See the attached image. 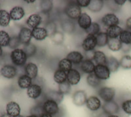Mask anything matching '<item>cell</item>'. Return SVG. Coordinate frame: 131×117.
Masks as SVG:
<instances>
[{"label":"cell","instance_id":"obj_1","mask_svg":"<svg viewBox=\"0 0 131 117\" xmlns=\"http://www.w3.org/2000/svg\"><path fill=\"white\" fill-rule=\"evenodd\" d=\"M11 61L16 66H24L26 65L28 56L23 49L13 50L10 55Z\"/></svg>","mask_w":131,"mask_h":117},{"label":"cell","instance_id":"obj_2","mask_svg":"<svg viewBox=\"0 0 131 117\" xmlns=\"http://www.w3.org/2000/svg\"><path fill=\"white\" fill-rule=\"evenodd\" d=\"M43 107L45 113L53 116L54 117H61L62 112L59 104L52 100L45 99L43 101Z\"/></svg>","mask_w":131,"mask_h":117},{"label":"cell","instance_id":"obj_3","mask_svg":"<svg viewBox=\"0 0 131 117\" xmlns=\"http://www.w3.org/2000/svg\"><path fill=\"white\" fill-rule=\"evenodd\" d=\"M64 13L68 18L75 21L82 14L81 8L77 4L76 2H70L64 9Z\"/></svg>","mask_w":131,"mask_h":117},{"label":"cell","instance_id":"obj_4","mask_svg":"<svg viewBox=\"0 0 131 117\" xmlns=\"http://www.w3.org/2000/svg\"><path fill=\"white\" fill-rule=\"evenodd\" d=\"M98 96L104 102L114 100L115 97V90L114 87L104 86L100 87L98 91Z\"/></svg>","mask_w":131,"mask_h":117},{"label":"cell","instance_id":"obj_5","mask_svg":"<svg viewBox=\"0 0 131 117\" xmlns=\"http://www.w3.org/2000/svg\"><path fill=\"white\" fill-rule=\"evenodd\" d=\"M102 109L103 113H105L106 115H113V114H117L120 111V107L117 102L115 100L104 102L102 104Z\"/></svg>","mask_w":131,"mask_h":117},{"label":"cell","instance_id":"obj_6","mask_svg":"<svg viewBox=\"0 0 131 117\" xmlns=\"http://www.w3.org/2000/svg\"><path fill=\"white\" fill-rule=\"evenodd\" d=\"M96 46V36H92V35H87L84 38L81 44L82 48L85 51V52L94 51V49Z\"/></svg>","mask_w":131,"mask_h":117},{"label":"cell","instance_id":"obj_7","mask_svg":"<svg viewBox=\"0 0 131 117\" xmlns=\"http://www.w3.org/2000/svg\"><path fill=\"white\" fill-rule=\"evenodd\" d=\"M85 105L86 108L92 112H96L102 107L100 99L95 95H92L87 98Z\"/></svg>","mask_w":131,"mask_h":117},{"label":"cell","instance_id":"obj_8","mask_svg":"<svg viewBox=\"0 0 131 117\" xmlns=\"http://www.w3.org/2000/svg\"><path fill=\"white\" fill-rule=\"evenodd\" d=\"M94 74L101 80H106L110 77L111 72L106 65H96Z\"/></svg>","mask_w":131,"mask_h":117},{"label":"cell","instance_id":"obj_9","mask_svg":"<svg viewBox=\"0 0 131 117\" xmlns=\"http://www.w3.org/2000/svg\"><path fill=\"white\" fill-rule=\"evenodd\" d=\"M86 99H87V95L84 90H78L75 92L72 95L73 104L78 107H81L85 105Z\"/></svg>","mask_w":131,"mask_h":117},{"label":"cell","instance_id":"obj_10","mask_svg":"<svg viewBox=\"0 0 131 117\" xmlns=\"http://www.w3.org/2000/svg\"><path fill=\"white\" fill-rule=\"evenodd\" d=\"M101 22L105 26H107V28H108L112 26L119 25L120 21L115 14L113 13H110L103 16L101 19Z\"/></svg>","mask_w":131,"mask_h":117},{"label":"cell","instance_id":"obj_11","mask_svg":"<svg viewBox=\"0 0 131 117\" xmlns=\"http://www.w3.org/2000/svg\"><path fill=\"white\" fill-rule=\"evenodd\" d=\"M27 95L32 99H37L43 93V88L37 84H32L29 88L27 89Z\"/></svg>","mask_w":131,"mask_h":117},{"label":"cell","instance_id":"obj_12","mask_svg":"<svg viewBox=\"0 0 131 117\" xmlns=\"http://www.w3.org/2000/svg\"><path fill=\"white\" fill-rule=\"evenodd\" d=\"M0 74L4 78L11 79L17 74V69L13 65H5L0 69Z\"/></svg>","mask_w":131,"mask_h":117},{"label":"cell","instance_id":"obj_13","mask_svg":"<svg viewBox=\"0 0 131 117\" xmlns=\"http://www.w3.org/2000/svg\"><path fill=\"white\" fill-rule=\"evenodd\" d=\"M81 79V74L78 69L72 68L67 72V82L71 86L78 84Z\"/></svg>","mask_w":131,"mask_h":117},{"label":"cell","instance_id":"obj_14","mask_svg":"<svg viewBox=\"0 0 131 117\" xmlns=\"http://www.w3.org/2000/svg\"><path fill=\"white\" fill-rule=\"evenodd\" d=\"M21 44L26 45L30 43L31 38H32V31L30 28L28 27L21 28L18 36Z\"/></svg>","mask_w":131,"mask_h":117},{"label":"cell","instance_id":"obj_15","mask_svg":"<svg viewBox=\"0 0 131 117\" xmlns=\"http://www.w3.org/2000/svg\"><path fill=\"white\" fill-rule=\"evenodd\" d=\"M60 25L63 32L68 34H72L75 31V23L74 21L68 18H64L60 22Z\"/></svg>","mask_w":131,"mask_h":117},{"label":"cell","instance_id":"obj_16","mask_svg":"<svg viewBox=\"0 0 131 117\" xmlns=\"http://www.w3.org/2000/svg\"><path fill=\"white\" fill-rule=\"evenodd\" d=\"M95 66V63L93 62V61L91 59H84V60L79 65V69L83 73L90 74L94 73Z\"/></svg>","mask_w":131,"mask_h":117},{"label":"cell","instance_id":"obj_17","mask_svg":"<svg viewBox=\"0 0 131 117\" xmlns=\"http://www.w3.org/2000/svg\"><path fill=\"white\" fill-rule=\"evenodd\" d=\"M43 22V19L39 13H34L29 16L26 20V24L29 28L34 29L39 27V26Z\"/></svg>","mask_w":131,"mask_h":117},{"label":"cell","instance_id":"obj_18","mask_svg":"<svg viewBox=\"0 0 131 117\" xmlns=\"http://www.w3.org/2000/svg\"><path fill=\"white\" fill-rule=\"evenodd\" d=\"M21 109L19 104L15 101H9L6 105V113L11 117H15L20 114Z\"/></svg>","mask_w":131,"mask_h":117},{"label":"cell","instance_id":"obj_19","mask_svg":"<svg viewBox=\"0 0 131 117\" xmlns=\"http://www.w3.org/2000/svg\"><path fill=\"white\" fill-rule=\"evenodd\" d=\"M45 99H49V100H52L57 102V103L60 104L64 99V95L62 94L59 91L57 90H50L44 95Z\"/></svg>","mask_w":131,"mask_h":117},{"label":"cell","instance_id":"obj_20","mask_svg":"<svg viewBox=\"0 0 131 117\" xmlns=\"http://www.w3.org/2000/svg\"><path fill=\"white\" fill-rule=\"evenodd\" d=\"M38 66L34 63H28L24 66L25 74L32 80L36 79L38 76Z\"/></svg>","mask_w":131,"mask_h":117},{"label":"cell","instance_id":"obj_21","mask_svg":"<svg viewBox=\"0 0 131 117\" xmlns=\"http://www.w3.org/2000/svg\"><path fill=\"white\" fill-rule=\"evenodd\" d=\"M84 55L80 51H72L68 53L66 58L72 62V64L75 65H79L81 62L84 60Z\"/></svg>","mask_w":131,"mask_h":117},{"label":"cell","instance_id":"obj_22","mask_svg":"<svg viewBox=\"0 0 131 117\" xmlns=\"http://www.w3.org/2000/svg\"><path fill=\"white\" fill-rule=\"evenodd\" d=\"M78 23L79 27L85 31L92 24V19L88 14L83 13L78 19Z\"/></svg>","mask_w":131,"mask_h":117},{"label":"cell","instance_id":"obj_23","mask_svg":"<svg viewBox=\"0 0 131 117\" xmlns=\"http://www.w3.org/2000/svg\"><path fill=\"white\" fill-rule=\"evenodd\" d=\"M10 19L17 21L21 20L25 15V11L23 7L20 6H15L10 11Z\"/></svg>","mask_w":131,"mask_h":117},{"label":"cell","instance_id":"obj_24","mask_svg":"<svg viewBox=\"0 0 131 117\" xmlns=\"http://www.w3.org/2000/svg\"><path fill=\"white\" fill-rule=\"evenodd\" d=\"M32 37L38 41H43L48 37V34L46 29L44 27H37L31 30Z\"/></svg>","mask_w":131,"mask_h":117},{"label":"cell","instance_id":"obj_25","mask_svg":"<svg viewBox=\"0 0 131 117\" xmlns=\"http://www.w3.org/2000/svg\"><path fill=\"white\" fill-rule=\"evenodd\" d=\"M86 83L90 87L97 89L101 86L102 84V80L99 79L94 73H92L89 74L86 77Z\"/></svg>","mask_w":131,"mask_h":117},{"label":"cell","instance_id":"obj_26","mask_svg":"<svg viewBox=\"0 0 131 117\" xmlns=\"http://www.w3.org/2000/svg\"><path fill=\"white\" fill-rule=\"evenodd\" d=\"M107 57L104 53L102 51H94V56L92 60L94 61L96 65H106L107 63Z\"/></svg>","mask_w":131,"mask_h":117},{"label":"cell","instance_id":"obj_27","mask_svg":"<svg viewBox=\"0 0 131 117\" xmlns=\"http://www.w3.org/2000/svg\"><path fill=\"white\" fill-rule=\"evenodd\" d=\"M123 28L119 25L112 26L106 28V34L109 38H117L123 31Z\"/></svg>","mask_w":131,"mask_h":117},{"label":"cell","instance_id":"obj_28","mask_svg":"<svg viewBox=\"0 0 131 117\" xmlns=\"http://www.w3.org/2000/svg\"><path fill=\"white\" fill-rule=\"evenodd\" d=\"M32 80L31 78L28 76L26 74H23V75L20 76L19 78H18V86L21 89H28L30 87L32 83Z\"/></svg>","mask_w":131,"mask_h":117},{"label":"cell","instance_id":"obj_29","mask_svg":"<svg viewBox=\"0 0 131 117\" xmlns=\"http://www.w3.org/2000/svg\"><path fill=\"white\" fill-rule=\"evenodd\" d=\"M54 81L58 84H62L67 81V73L60 69H57L53 74Z\"/></svg>","mask_w":131,"mask_h":117},{"label":"cell","instance_id":"obj_30","mask_svg":"<svg viewBox=\"0 0 131 117\" xmlns=\"http://www.w3.org/2000/svg\"><path fill=\"white\" fill-rule=\"evenodd\" d=\"M106 66L110 71L111 72H115L117 71L120 66V63L119 61L115 57L113 56H110L107 57V63H106Z\"/></svg>","mask_w":131,"mask_h":117},{"label":"cell","instance_id":"obj_31","mask_svg":"<svg viewBox=\"0 0 131 117\" xmlns=\"http://www.w3.org/2000/svg\"><path fill=\"white\" fill-rule=\"evenodd\" d=\"M108 48L112 51H119L121 50L122 42L119 38H109L107 44Z\"/></svg>","mask_w":131,"mask_h":117},{"label":"cell","instance_id":"obj_32","mask_svg":"<svg viewBox=\"0 0 131 117\" xmlns=\"http://www.w3.org/2000/svg\"><path fill=\"white\" fill-rule=\"evenodd\" d=\"M104 4V2L102 0H91L88 9L92 13H98L101 11Z\"/></svg>","mask_w":131,"mask_h":117},{"label":"cell","instance_id":"obj_33","mask_svg":"<svg viewBox=\"0 0 131 117\" xmlns=\"http://www.w3.org/2000/svg\"><path fill=\"white\" fill-rule=\"evenodd\" d=\"M10 21V17L9 13L4 9H0V26L6 27L9 24Z\"/></svg>","mask_w":131,"mask_h":117},{"label":"cell","instance_id":"obj_34","mask_svg":"<svg viewBox=\"0 0 131 117\" xmlns=\"http://www.w3.org/2000/svg\"><path fill=\"white\" fill-rule=\"evenodd\" d=\"M39 6H40L41 13L49 15V13L51 12L52 9H53V3L52 1L44 0V1H41L40 2Z\"/></svg>","mask_w":131,"mask_h":117},{"label":"cell","instance_id":"obj_35","mask_svg":"<svg viewBox=\"0 0 131 117\" xmlns=\"http://www.w3.org/2000/svg\"><path fill=\"white\" fill-rule=\"evenodd\" d=\"M97 41V46L98 47H104L107 44L109 38L106 32H100V33L96 36Z\"/></svg>","mask_w":131,"mask_h":117},{"label":"cell","instance_id":"obj_36","mask_svg":"<svg viewBox=\"0 0 131 117\" xmlns=\"http://www.w3.org/2000/svg\"><path fill=\"white\" fill-rule=\"evenodd\" d=\"M72 65L73 64L72 63V62L69 61L67 58H64L62 59L60 61L58 66V69L67 73L68 71H70L72 69V66H73Z\"/></svg>","mask_w":131,"mask_h":117},{"label":"cell","instance_id":"obj_37","mask_svg":"<svg viewBox=\"0 0 131 117\" xmlns=\"http://www.w3.org/2000/svg\"><path fill=\"white\" fill-rule=\"evenodd\" d=\"M23 50L26 53L28 57H34L37 53V47L31 42L28 44L24 45Z\"/></svg>","mask_w":131,"mask_h":117},{"label":"cell","instance_id":"obj_38","mask_svg":"<svg viewBox=\"0 0 131 117\" xmlns=\"http://www.w3.org/2000/svg\"><path fill=\"white\" fill-rule=\"evenodd\" d=\"M45 113L43 107V102L37 103L30 109V114L40 117Z\"/></svg>","mask_w":131,"mask_h":117},{"label":"cell","instance_id":"obj_39","mask_svg":"<svg viewBox=\"0 0 131 117\" xmlns=\"http://www.w3.org/2000/svg\"><path fill=\"white\" fill-rule=\"evenodd\" d=\"M122 44L131 45V31L128 30H123L119 37Z\"/></svg>","mask_w":131,"mask_h":117},{"label":"cell","instance_id":"obj_40","mask_svg":"<svg viewBox=\"0 0 131 117\" xmlns=\"http://www.w3.org/2000/svg\"><path fill=\"white\" fill-rule=\"evenodd\" d=\"M45 29L47 32L48 36L51 37L54 34L57 32V26L56 23L53 21H49L45 23Z\"/></svg>","mask_w":131,"mask_h":117},{"label":"cell","instance_id":"obj_41","mask_svg":"<svg viewBox=\"0 0 131 117\" xmlns=\"http://www.w3.org/2000/svg\"><path fill=\"white\" fill-rule=\"evenodd\" d=\"M85 32L88 35L96 36L100 32V25L98 23H92L91 25L85 30Z\"/></svg>","mask_w":131,"mask_h":117},{"label":"cell","instance_id":"obj_42","mask_svg":"<svg viewBox=\"0 0 131 117\" xmlns=\"http://www.w3.org/2000/svg\"><path fill=\"white\" fill-rule=\"evenodd\" d=\"M10 37L9 34L5 30H0V46H9Z\"/></svg>","mask_w":131,"mask_h":117},{"label":"cell","instance_id":"obj_43","mask_svg":"<svg viewBox=\"0 0 131 117\" xmlns=\"http://www.w3.org/2000/svg\"><path fill=\"white\" fill-rule=\"evenodd\" d=\"M51 40L56 45H61L64 42V34L62 32L57 31L51 37Z\"/></svg>","mask_w":131,"mask_h":117},{"label":"cell","instance_id":"obj_44","mask_svg":"<svg viewBox=\"0 0 131 117\" xmlns=\"http://www.w3.org/2000/svg\"><path fill=\"white\" fill-rule=\"evenodd\" d=\"M120 66L124 69H131V56L129 55H125L119 61Z\"/></svg>","mask_w":131,"mask_h":117},{"label":"cell","instance_id":"obj_45","mask_svg":"<svg viewBox=\"0 0 131 117\" xmlns=\"http://www.w3.org/2000/svg\"><path fill=\"white\" fill-rule=\"evenodd\" d=\"M71 90H72V86L67 81L62 84H58V91L64 95L69 94L71 92Z\"/></svg>","mask_w":131,"mask_h":117},{"label":"cell","instance_id":"obj_46","mask_svg":"<svg viewBox=\"0 0 131 117\" xmlns=\"http://www.w3.org/2000/svg\"><path fill=\"white\" fill-rule=\"evenodd\" d=\"M121 107L125 114L131 115V99L123 101L121 103Z\"/></svg>","mask_w":131,"mask_h":117},{"label":"cell","instance_id":"obj_47","mask_svg":"<svg viewBox=\"0 0 131 117\" xmlns=\"http://www.w3.org/2000/svg\"><path fill=\"white\" fill-rule=\"evenodd\" d=\"M21 44L20 40L18 36H15L10 38V42H9V47L12 50H15L18 48V47Z\"/></svg>","mask_w":131,"mask_h":117},{"label":"cell","instance_id":"obj_48","mask_svg":"<svg viewBox=\"0 0 131 117\" xmlns=\"http://www.w3.org/2000/svg\"><path fill=\"white\" fill-rule=\"evenodd\" d=\"M76 3L81 8L88 7L91 3V0H77Z\"/></svg>","mask_w":131,"mask_h":117},{"label":"cell","instance_id":"obj_49","mask_svg":"<svg viewBox=\"0 0 131 117\" xmlns=\"http://www.w3.org/2000/svg\"><path fill=\"white\" fill-rule=\"evenodd\" d=\"M121 50H122L123 52L127 53L130 52L131 51V45L122 44V47H121Z\"/></svg>","mask_w":131,"mask_h":117},{"label":"cell","instance_id":"obj_50","mask_svg":"<svg viewBox=\"0 0 131 117\" xmlns=\"http://www.w3.org/2000/svg\"><path fill=\"white\" fill-rule=\"evenodd\" d=\"M126 27H127V30H130L131 31V17H128L126 21Z\"/></svg>","mask_w":131,"mask_h":117},{"label":"cell","instance_id":"obj_51","mask_svg":"<svg viewBox=\"0 0 131 117\" xmlns=\"http://www.w3.org/2000/svg\"><path fill=\"white\" fill-rule=\"evenodd\" d=\"M126 2V0H115L114 3L118 6H122Z\"/></svg>","mask_w":131,"mask_h":117},{"label":"cell","instance_id":"obj_52","mask_svg":"<svg viewBox=\"0 0 131 117\" xmlns=\"http://www.w3.org/2000/svg\"><path fill=\"white\" fill-rule=\"evenodd\" d=\"M40 117H54L53 116L51 115V114H49L47 113H44L43 114H42Z\"/></svg>","mask_w":131,"mask_h":117},{"label":"cell","instance_id":"obj_53","mask_svg":"<svg viewBox=\"0 0 131 117\" xmlns=\"http://www.w3.org/2000/svg\"><path fill=\"white\" fill-rule=\"evenodd\" d=\"M0 117H11L10 116H9V114H7V113H3V114L0 116Z\"/></svg>","mask_w":131,"mask_h":117},{"label":"cell","instance_id":"obj_54","mask_svg":"<svg viewBox=\"0 0 131 117\" xmlns=\"http://www.w3.org/2000/svg\"><path fill=\"white\" fill-rule=\"evenodd\" d=\"M27 3H34L35 2H36V1H35V0H31V1H25Z\"/></svg>","mask_w":131,"mask_h":117},{"label":"cell","instance_id":"obj_55","mask_svg":"<svg viewBox=\"0 0 131 117\" xmlns=\"http://www.w3.org/2000/svg\"><path fill=\"white\" fill-rule=\"evenodd\" d=\"M3 55V50H2V47L0 46V57H2Z\"/></svg>","mask_w":131,"mask_h":117},{"label":"cell","instance_id":"obj_56","mask_svg":"<svg viewBox=\"0 0 131 117\" xmlns=\"http://www.w3.org/2000/svg\"><path fill=\"white\" fill-rule=\"evenodd\" d=\"M107 117H120L119 115L117 114H113V115H110L107 116Z\"/></svg>","mask_w":131,"mask_h":117},{"label":"cell","instance_id":"obj_57","mask_svg":"<svg viewBox=\"0 0 131 117\" xmlns=\"http://www.w3.org/2000/svg\"><path fill=\"white\" fill-rule=\"evenodd\" d=\"M26 117H38L37 116H35V115H32V114H30V115L27 116Z\"/></svg>","mask_w":131,"mask_h":117},{"label":"cell","instance_id":"obj_58","mask_svg":"<svg viewBox=\"0 0 131 117\" xmlns=\"http://www.w3.org/2000/svg\"><path fill=\"white\" fill-rule=\"evenodd\" d=\"M15 117H24V116L23 115H21V114H20V115L17 116H15Z\"/></svg>","mask_w":131,"mask_h":117},{"label":"cell","instance_id":"obj_59","mask_svg":"<svg viewBox=\"0 0 131 117\" xmlns=\"http://www.w3.org/2000/svg\"><path fill=\"white\" fill-rule=\"evenodd\" d=\"M129 2L130 3H131V0H129Z\"/></svg>","mask_w":131,"mask_h":117}]
</instances>
